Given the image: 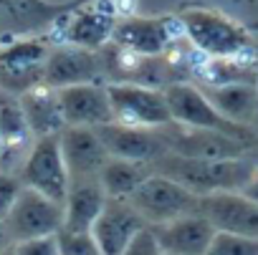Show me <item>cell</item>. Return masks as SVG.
<instances>
[{
  "mask_svg": "<svg viewBox=\"0 0 258 255\" xmlns=\"http://www.w3.org/2000/svg\"><path fill=\"white\" fill-rule=\"evenodd\" d=\"M152 172L170 177L182 185L195 197H208L218 192H240L250 177L258 172V162L253 157L243 159H190L165 152L152 162Z\"/></svg>",
  "mask_w": 258,
  "mask_h": 255,
  "instance_id": "1",
  "label": "cell"
},
{
  "mask_svg": "<svg viewBox=\"0 0 258 255\" xmlns=\"http://www.w3.org/2000/svg\"><path fill=\"white\" fill-rule=\"evenodd\" d=\"M165 104L170 109V116L175 124L180 126H190V129H208V132H220L235 142H240L243 147H248L253 154H258V137L250 126L228 121L225 116H220L215 111V106L205 99V94L190 83V81H180L172 83L167 89H162Z\"/></svg>",
  "mask_w": 258,
  "mask_h": 255,
  "instance_id": "2",
  "label": "cell"
},
{
  "mask_svg": "<svg viewBox=\"0 0 258 255\" xmlns=\"http://www.w3.org/2000/svg\"><path fill=\"white\" fill-rule=\"evenodd\" d=\"M185 38L205 58H240L250 51L248 31L223 13L192 8L180 16Z\"/></svg>",
  "mask_w": 258,
  "mask_h": 255,
  "instance_id": "3",
  "label": "cell"
},
{
  "mask_svg": "<svg viewBox=\"0 0 258 255\" xmlns=\"http://www.w3.org/2000/svg\"><path fill=\"white\" fill-rule=\"evenodd\" d=\"M3 230L11 245L58 235L63 230V205L38 195L36 190L21 187L16 202L3 217Z\"/></svg>",
  "mask_w": 258,
  "mask_h": 255,
  "instance_id": "4",
  "label": "cell"
},
{
  "mask_svg": "<svg viewBox=\"0 0 258 255\" xmlns=\"http://www.w3.org/2000/svg\"><path fill=\"white\" fill-rule=\"evenodd\" d=\"M198 200L200 197L187 192L182 185L152 172L126 202L137 210V215L145 220L147 227H157V225L198 212Z\"/></svg>",
  "mask_w": 258,
  "mask_h": 255,
  "instance_id": "5",
  "label": "cell"
},
{
  "mask_svg": "<svg viewBox=\"0 0 258 255\" xmlns=\"http://www.w3.org/2000/svg\"><path fill=\"white\" fill-rule=\"evenodd\" d=\"M114 121L137 129H160L172 124L170 109L160 89L140 83H106Z\"/></svg>",
  "mask_w": 258,
  "mask_h": 255,
  "instance_id": "6",
  "label": "cell"
},
{
  "mask_svg": "<svg viewBox=\"0 0 258 255\" xmlns=\"http://www.w3.org/2000/svg\"><path fill=\"white\" fill-rule=\"evenodd\" d=\"M21 185L28 190H36L38 195L63 205L66 192H69V169L63 164L61 157V147H58V134L56 137H43L36 139L21 164V175H18Z\"/></svg>",
  "mask_w": 258,
  "mask_h": 255,
  "instance_id": "7",
  "label": "cell"
},
{
  "mask_svg": "<svg viewBox=\"0 0 258 255\" xmlns=\"http://www.w3.org/2000/svg\"><path fill=\"white\" fill-rule=\"evenodd\" d=\"M165 149L177 157H190V159H243L250 157L253 152L243 147L240 142L220 134V132H208V129H190L180 124H167L157 129Z\"/></svg>",
  "mask_w": 258,
  "mask_h": 255,
  "instance_id": "8",
  "label": "cell"
},
{
  "mask_svg": "<svg viewBox=\"0 0 258 255\" xmlns=\"http://www.w3.org/2000/svg\"><path fill=\"white\" fill-rule=\"evenodd\" d=\"M180 36H185L180 18H126L114 23L111 43L140 58H157Z\"/></svg>",
  "mask_w": 258,
  "mask_h": 255,
  "instance_id": "9",
  "label": "cell"
},
{
  "mask_svg": "<svg viewBox=\"0 0 258 255\" xmlns=\"http://www.w3.org/2000/svg\"><path fill=\"white\" fill-rule=\"evenodd\" d=\"M198 212L218 230L258 240V205L240 192H218L198 200Z\"/></svg>",
  "mask_w": 258,
  "mask_h": 255,
  "instance_id": "10",
  "label": "cell"
},
{
  "mask_svg": "<svg viewBox=\"0 0 258 255\" xmlns=\"http://www.w3.org/2000/svg\"><path fill=\"white\" fill-rule=\"evenodd\" d=\"M104 78L101 56L96 51H86L79 46L56 48L43 61V83L61 91L81 83H99Z\"/></svg>",
  "mask_w": 258,
  "mask_h": 255,
  "instance_id": "11",
  "label": "cell"
},
{
  "mask_svg": "<svg viewBox=\"0 0 258 255\" xmlns=\"http://www.w3.org/2000/svg\"><path fill=\"white\" fill-rule=\"evenodd\" d=\"M145 227H147L145 220L137 215V210L126 200L109 197L101 215L96 217V222L91 227V237L96 240L101 255H121L126 250V245Z\"/></svg>",
  "mask_w": 258,
  "mask_h": 255,
  "instance_id": "12",
  "label": "cell"
},
{
  "mask_svg": "<svg viewBox=\"0 0 258 255\" xmlns=\"http://www.w3.org/2000/svg\"><path fill=\"white\" fill-rule=\"evenodd\" d=\"M96 134L111 159L152 164L167 152L157 129H137V126H124V124L111 121V124L99 126Z\"/></svg>",
  "mask_w": 258,
  "mask_h": 255,
  "instance_id": "13",
  "label": "cell"
},
{
  "mask_svg": "<svg viewBox=\"0 0 258 255\" xmlns=\"http://www.w3.org/2000/svg\"><path fill=\"white\" fill-rule=\"evenodd\" d=\"M58 101H61V114L66 126L99 129V126L114 121L106 83H81V86L61 89Z\"/></svg>",
  "mask_w": 258,
  "mask_h": 255,
  "instance_id": "14",
  "label": "cell"
},
{
  "mask_svg": "<svg viewBox=\"0 0 258 255\" xmlns=\"http://www.w3.org/2000/svg\"><path fill=\"white\" fill-rule=\"evenodd\" d=\"M58 147H61V157H63V164H66L71 180L99 177L104 164L109 162V154H106L96 129L63 126L58 134Z\"/></svg>",
  "mask_w": 258,
  "mask_h": 255,
  "instance_id": "15",
  "label": "cell"
},
{
  "mask_svg": "<svg viewBox=\"0 0 258 255\" xmlns=\"http://www.w3.org/2000/svg\"><path fill=\"white\" fill-rule=\"evenodd\" d=\"M152 232L162 255H205L218 230L200 212H192L172 222L157 225L152 227Z\"/></svg>",
  "mask_w": 258,
  "mask_h": 255,
  "instance_id": "16",
  "label": "cell"
},
{
  "mask_svg": "<svg viewBox=\"0 0 258 255\" xmlns=\"http://www.w3.org/2000/svg\"><path fill=\"white\" fill-rule=\"evenodd\" d=\"M106 200L109 197L99 177L71 180L66 200H63V230L61 232H91Z\"/></svg>",
  "mask_w": 258,
  "mask_h": 255,
  "instance_id": "17",
  "label": "cell"
},
{
  "mask_svg": "<svg viewBox=\"0 0 258 255\" xmlns=\"http://www.w3.org/2000/svg\"><path fill=\"white\" fill-rule=\"evenodd\" d=\"M28 129L36 139L43 137H56L63 129V114H61V101H58V91L46 86V83H36L33 89H28L26 94L18 96Z\"/></svg>",
  "mask_w": 258,
  "mask_h": 255,
  "instance_id": "18",
  "label": "cell"
},
{
  "mask_svg": "<svg viewBox=\"0 0 258 255\" xmlns=\"http://www.w3.org/2000/svg\"><path fill=\"white\" fill-rule=\"evenodd\" d=\"M205 99L228 121L250 126L258 114V89L253 83H228V86H198Z\"/></svg>",
  "mask_w": 258,
  "mask_h": 255,
  "instance_id": "19",
  "label": "cell"
},
{
  "mask_svg": "<svg viewBox=\"0 0 258 255\" xmlns=\"http://www.w3.org/2000/svg\"><path fill=\"white\" fill-rule=\"evenodd\" d=\"M31 129L21 106V99L0 89V159L6 154H18L21 147H28ZM31 149V147H28Z\"/></svg>",
  "mask_w": 258,
  "mask_h": 255,
  "instance_id": "20",
  "label": "cell"
},
{
  "mask_svg": "<svg viewBox=\"0 0 258 255\" xmlns=\"http://www.w3.org/2000/svg\"><path fill=\"white\" fill-rule=\"evenodd\" d=\"M152 175V164L145 162H126V159H111L104 164L99 182L106 192V197L114 200H129L135 190Z\"/></svg>",
  "mask_w": 258,
  "mask_h": 255,
  "instance_id": "21",
  "label": "cell"
},
{
  "mask_svg": "<svg viewBox=\"0 0 258 255\" xmlns=\"http://www.w3.org/2000/svg\"><path fill=\"white\" fill-rule=\"evenodd\" d=\"M111 31H114V21L109 16L84 13L74 21V26L69 31V41L79 48L96 51V48H104L111 41Z\"/></svg>",
  "mask_w": 258,
  "mask_h": 255,
  "instance_id": "22",
  "label": "cell"
},
{
  "mask_svg": "<svg viewBox=\"0 0 258 255\" xmlns=\"http://www.w3.org/2000/svg\"><path fill=\"white\" fill-rule=\"evenodd\" d=\"M205 255H258V240L230 232H215Z\"/></svg>",
  "mask_w": 258,
  "mask_h": 255,
  "instance_id": "23",
  "label": "cell"
},
{
  "mask_svg": "<svg viewBox=\"0 0 258 255\" xmlns=\"http://www.w3.org/2000/svg\"><path fill=\"white\" fill-rule=\"evenodd\" d=\"M56 237L61 255H101L91 232H58Z\"/></svg>",
  "mask_w": 258,
  "mask_h": 255,
  "instance_id": "24",
  "label": "cell"
},
{
  "mask_svg": "<svg viewBox=\"0 0 258 255\" xmlns=\"http://www.w3.org/2000/svg\"><path fill=\"white\" fill-rule=\"evenodd\" d=\"M13 247H16V255H61V250H58V237H56V235L26 240V242L13 245Z\"/></svg>",
  "mask_w": 258,
  "mask_h": 255,
  "instance_id": "25",
  "label": "cell"
},
{
  "mask_svg": "<svg viewBox=\"0 0 258 255\" xmlns=\"http://www.w3.org/2000/svg\"><path fill=\"white\" fill-rule=\"evenodd\" d=\"M121 255H162L160 245H157V237L152 232V227H145L137 232V237L126 245V250Z\"/></svg>",
  "mask_w": 258,
  "mask_h": 255,
  "instance_id": "26",
  "label": "cell"
},
{
  "mask_svg": "<svg viewBox=\"0 0 258 255\" xmlns=\"http://www.w3.org/2000/svg\"><path fill=\"white\" fill-rule=\"evenodd\" d=\"M21 187H23V185H21L18 177H13V175H8V172L0 169V220L6 217V212H8L11 205L16 202Z\"/></svg>",
  "mask_w": 258,
  "mask_h": 255,
  "instance_id": "27",
  "label": "cell"
},
{
  "mask_svg": "<svg viewBox=\"0 0 258 255\" xmlns=\"http://www.w3.org/2000/svg\"><path fill=\"white\" fill-rule=\"evenodd\" d=\"M240 195H243V197H248L250 202H255V205H258V172H255V175L250 177V182L240 190Z\"/></svg>",
  "mask_w": 258,
  "mask_h": 255,
  "instance_id": "28",
  "label": "cell"
},
{
  "mask_svg": "<svg viewBox=\"0 0 258 255\" xmlns=\"http://www.w3.org/2000/svg\"><path fill=\"white\" fill-rule=\"evenodd\" d=\"M253 86L258 89V58H255V63H253Z\"/></svg>",
  "mask_w": 258,
  "mask_h": 255,
  "instance_id": "29",
  "label": "cell"
},
{
  "mask_svg": "<svg viewBox=\"0 0 258 255\" xmlns=\"http://www.w3.org/2000/svg\"><path fill=\"white\" fill-rule=\"evenodd\" d=\"M0 255H16V247H13V245H8V247L0 250Z\"/></svg>",
  "mask_w": 258,
  "mask_h": 255,
  "instance_id": "30",
  "label": "cell"
},
{
  "mask_svg": "<svg viewBox=\"0 0 258 255\" xmlns=\"http://www.w3.org/2000/svg\"><path fill=\"white\" fill-rule=\"evenodd\" d=\"M250 129H253V132H255V137H258V114H255V119L250 121Z\"/></svg>",
  "mask_w": 258,
  "mask_h": 255,
  "instance_id": "31",
  "label": "cell"
}]
</instances>
